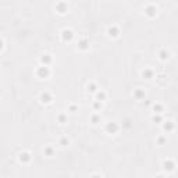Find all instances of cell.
<instances>
[{
  "mask_svg": "<svg viewBox=\"0 0 178 178\" xmlns=\"http://www.w3.org/2000/svg\"><path fill=\"white\" fill-rule=\"evenodd\" d=\"M36 75H38L39 78H47V76L50 75L49 65H42V67H39L38 71H36Z\"/></svg>",
  "mask_w": 178,
  "mask_h": 178,
  "instance_id": "cell-1",
  "label": "cell"
},
{
  "mask_svg": "<svg viewBox=\"0 0 178 178\" xmlns=\"http://www.w3.org/2000/svg\"><path fill=\"white\" fill-rule=\"evenodd\" d=\"M175 167H177V165H175V163H174L173 160H164L163 161V168L165 170V171H168V173H171V171H174V170H175Z\"/></svg>",
  "mask_w": 178,
  "mask_h": 178,
  "instance_id": "cell-2",
  "label": "cell"
},
{
  "mask_svg": "<svg viewBox=\"0 0 178 178\" xmlns=\"http://www.w3.org/2000/svg\"><path fill=\"white\" fill-rule=\"evenodd\" d=\"M145 14H146L148 17H156V14H157L156 6H153V4L146 6V7H145Z\"/></svg>",
  "mask_w": 178,
  "mask_h": 178,
  "instance_id": "cell-3",
  "label": "cell"
},
{
  "mask_svg": "<svg viewBox=\"0 0 178 178\" xmlns=\"http://www.w3.org/2000/svg\"><path fill=\"white\" fill-rule=\"evenodd\" d=\"M68 10V6L67 3H64V1H59L57 4H56V11L59 14H65Z\"/></svg>",
  "mask_w": 178,
  "mask_h": 178,
  "instance_id": "cell-4",
  "label": "cell"
},
{
  "mask_svg": "<svg viewBox=\"0 0 178 178\" xmlns=\"http://www.w3.org/2000/svg\"><path fill=\"white\" fill-rule=\"evenodd\" d=\"M72 38H74V32L71 29H64L61 32V39H63L64 42H70Z\"/></svg>",
  "mask_w": 178,
  "mask_h": 178,
  "instance_id": "cell-5",
  "label": "cell"
},
{
  "mask_svg": "<svg viewBox=\"0 0 178 178\" xmlns=\"http://www.w3.org/2000/svg\"><path fill=\"white\" fill-rule=\"evenodd\" d=\"M118 131V124L117 123H107L106 124V132L107 134H115Z\"/></svg>",
  "mask_w": 178,
  "mask_h": 178,
  "instance_id": "cell-6",
  "label": "cell"
},
{
  "mask_svg": "<svg viewBox=\"0 0 178 178\" xmlns=\"http://www.w3.org/2000/svg\"><path fill=\"white\" fill-rule=\"evenodd\" d=\"M18 160H20V163H22V164H26V163L31 161V154L28 152H22L21 154L18 156Z\"/></svg>",
  "mask_w": 178,
  "mask_h": 178,
  "instance_id": "cell-7",
  "label": "cell"
},
{
  "mask_svg": "<svg viewBox=\"0 0 178 178\" xmlns=\"http://www.w3.org/2000/svg\"><path fill=\"white\" fill-rule=\"evenodd\" d=\"M51 100H53V98H51V95L49 93V92H43V93L40 95V102L45 103V104H49Z\"/></svg>",
  "mask_w": 178,
  "mask_h": 178,
  "instance_id": "cell-8",
  "label": "cell"
},
{
  "mask_svg": "<svg viewBox=\"0 0 178 178\" xmlns=\"http://www.w3.org/2000/svg\"><path fill=\"white\" fill-rule=\"evenodd\" d=\"M107 34H109V36H110V38H117V36L120 35V29L117 28V26L113 25V26H110V28L107 29Z\"/></svg>",
  "mask_w": 178,
  "mask_h": 178,
  "instance_id": "cell-9",
  "label": "cell"
},
{
  "mask_svg": "<svg viewBox=\"0 0 178 178\" xmlns=\"http://www.w3.org/2000/svg\"><path fill=\"white\" fill-rule=\"evenodd\" d=\"M78 47H79L81 50H86L89 49V40L86 38H82L78 40Z\"/></svg>",
  "mask_w": 178,
  "mask_h": 178,
  "instance_id": "cell-10",
  "label": "cell"
},
{
  "mask_svg": "<svg viewBox=\"0 0 178 178\" xmlns=\"http://www.w3.org/2000/svg\"><path fill=\"white\" fill-rule=\"evenodd\" d=\"M40 63H42V65H50L51 56L50 54H43L42 57H40Z\"/></svg>",
  "mask_w": 178,
  "mask_h": 178,
  "instance_id": "cell-11",
  "label": "cell"
},
{
  "mask_svg": "<svg viewBox=\"0 0 178 178\" xmlns=\"http://www.w3.org/2000/svg\"><path fill=\"white\" fill-rule=\"evenodd\" d=\"M174 127H175V125H174L173 121H164V125H163L165 132H171L174 129Z\"/></svg>",
  "mask_w": 178,
  "mask_h": 178,
  "instance_id": "cell-12",
  "label": "cell"
},
{
  "mask_svg": "<svg viewBox=\"0 0 178 178\" xmlns=\"http://www.w3.org/2000/svg\"><path fill=\"white\" fill-rule=\"evenodd\" d=\"M142 76H143L145 79H152L153 78V71L152 70H149V68H146V70L142 71Z\"/></svg>",
  "mask_w": 178,
  "mask_h": 178,
  "instance_id": "cell-13",
  "label": "cell"
},
{
  "mask_svg": "<svg viewBox=\"0 0 178 178\" xmlns=\"http://www.w3.org/2000/svg\"><path fill=\"white\" fill-rule=\"evenodd\" d=\"M134 96H135V99H138V100H142V99H145V90L136 89L135 92H134Z\"/></svg>",
  "mask_w": 178,
  "mask_h": 178,
  "instance_id": "cell-14",
  "label": "cell"
},
{
  "mask_svg": "<svg viewBox=\"0 0 178 178\" xmlns=\"http://www.w3.org/2000/svg\"><path fill=\"white\" fill-rule=\"evenodd\" d=\"M106 99V93L103 92V90H98L96 92V100H100V102H103Z\"/></svg>",
  "mask_w": 178,
  "mask_h": 178,
  "instance_id": "cell-15",
  "label": "cell"
},
{
  "mask_svg": "<svg viewBox=\"0 0 178 178\" xmlns=\"http://www.w3.org/2000/svg\"><path fill=\"white\" fill-rule=\"evenodd\" d=\"M159 57H160V60H167L170 57V53L167 50H160L159 51Z\"/></svg>",
  "mask_w": 178,
  "mask_h": 178,
  "instance_id": "cell-16",
  "label": "cell"
},
{
  "mask_svg": "<svg viewBox=\"0 0 178 178\" xmlns=\"http://www.w3.org/2000/svg\"><path fill=\"white\" fill-rule=\"evenodd\" d=\"M88 90H89V92L96 93V92H98V86H96V84H89L88 85Z\"/></svg>",
  "mask_w": 178,
  "mask_h": 178,
  "instance_id": "cell-17",
  "label": "cell"
},
{
  "mask_svg": "<svg viewBox=\"0 0 178 178\" xmlns=\"http://www.w3.org/2000/svg\"><path fill=\"white\" fill-rule=\"evenodd\" d=\"M153 109H154V113H156V114H160V113H163V106H161V104H154V106H153Z\"/></svg>",
  "mask_w": 178,
  "mask_h": 178,
  "instance_id": "cell-18",
  "label": "cell"
},
{
  "mask_svg": "<svg viewBox=\"0 0 178 178\" xmlns=\"http://www.w3.org/2000/svg\"><path fill=\"white\" fill-rule=\"evenodd\" d=\"M90 121H92L93 124H98V123H100V117H99L98 114H95V115L90 117Z\"/></svg>",
  "mask_w": 178,
  "mask_h": 178,
  "instance_id": "cell-19",
  "label": "cell"
},
{
  "mask_svg": "<svg viewBox=\"0 0 178 178\" xmlns=\"http://www.w3.org/2000/svg\"><path fill=\"white\" fill-rule=\"evenodd\" d=\"M45 154H46V156H51V154H53V148H51V146L45 148Z\"/></svg>",
  "mask_w": 178,
  "mask_h": 178,
  "instance_id": "cell-20",
  "label": "cell"
},
{
  "mask_svg": "<svg viewBox=\"0 0 178 178\" xmlns=\"http://www.w3.org/2000/svg\"><path fill=\"white\" fill-rule=\"evenodd\" d=\"M59 123H61V124L67 123V115H65V114H60L59 115Z\"/></svg>",
  "mask_w": 178,
  "mask_h": 178,
  "instance_id": "cell-21",
  "label": "cell"
},
{
  "mask_svg": "<svg viewBox=\"0 0 178 178\" xmlns=\"http://www.w3.org/2000/svg\"><path fill=\"white\" fill-rule=\"evenodd\" d=\"M93 109H95V110H99V109H102V103H100V100H96V102L93 103Z\"/></svg>",
  "mask_w": 178,
  "mask_h": 178,
  "instance_id": "cell-22",
  "label": "cell"
},
{
  "mask_svg": "<svg viewBox=\"0 0 178 178\" xmlns=\"http://www.w3.org/2000/svg\"><path fill=\"white\" fill-rule=\"evenodd\" d=\"M68 143H70V140H68L67 138H61V139H60V145H61V146H67Z\"/></svg>",
  "mask_w": 178,
  "mask_h": 178,
  "instance_id": "cell-23",
  "label": "cell"
},
{
  "mask_svg": "<svg viewBox=\"0 0 178 178\" xmlns=\"http://www.w3.org/2000/svg\"><path fill=\"white\" fill-rule=\"evenodd\" d=\"M165 140H167V139H165L164 136H160V138H157V143H159V145H164Z\"/></svg>",
  "mask_w": 178,
  "mask_h": 178,
  "instance_id": "cell-24",
  "label": "cell"
},
{
  "mask_svg": "<svg viewBox=\"0 0 178 178\" xmlns=\"http://www.w3.org/2000/svg\"><path fill=\"white\" fill-rule=\"evenodd\" d=\"M153 121H154V123H160V121H163V118H161L160 115H153Z\"/></svg>",
  "mask_w": 178,
  "mask_h": 178,
  "instance_id": "cell-25",
  "label": "cell"
},
{
  "mask_svg": "<svg viewBox=\"0 0 178 178\" xmlns=\"http://www.w3.org/2000/svg\"><path fill=\"white\" fill-rule=\"evenodd\" d=\"M70 110H71L72 113H74V111H76V107H75V106H72V104H71V106H70Z\"/></svg>",
  "mask_w": 178,
  "mask_h": 178,
  "instance_id": "cell-26",
  "label": "cell"
}]
</instances>
